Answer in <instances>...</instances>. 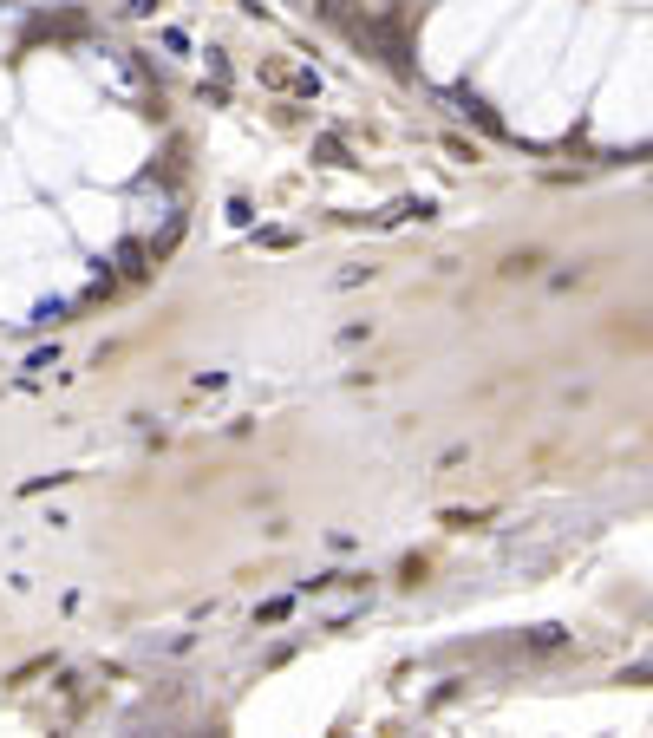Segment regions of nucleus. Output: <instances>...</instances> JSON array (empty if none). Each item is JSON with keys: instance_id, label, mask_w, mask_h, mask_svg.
<instances>
[{"instance_id": "f257e3e1", "label": "nucleus", "mask_w": 653, "mask_h": 738, "mask_svg": "<svg viewBox=\"0 0 653 738\" xmlns=\"http://www.w3.org/2000/svg\"><path fill=\"white\" fill-rule=\"evenodd\" d=\"M445 98H451V105H457V112H464V118H477L483 131H503V125H497V112H490V105H483V98H477L471 86H451Z\"/></svg>"}, {"instance_id": "f03ea898", "label": "nucleus", "mask_w": 653, "mask_h": 738, "mask_svg": "<svg viewBox=\"0 0 653 738\" xmlns=\"http://www.w3.org/2000/svg\"><path fill=\"white\" fill-rule=\"evenodd\" d=\"M412 216H418V223H425V216H431V203L425 197H399L386 216H379V223H412Z\"/></svg>"}, {"instance_id": "7ed1b4c3", "label": "nucleus", "mask_w": 653, "mask_h": 738, "mask_svg": "<svg viewBox=\"0 0 653 738\" xmlns=\"http://www.w3.org/2000/svg\"><path fill=\"white\" fill-rule=\"evenodd\" d=\"M314 163H334V171H346L353 157H346V144H340V138H314Z\"/></svg>"}, {"instance_id": "20e7f679", "label": "nucleus", "mask_w": 653, "mask_h": 738, "mask_svg": "<svg viewBox=\"0 0 653 738\" xmlns=\"http://www.w3.org/2000/svg\"><path fill=\"white\" fill-rule=\"evenodd\" d=\"M66 314H72V300H60V294H52V300H40V308L26 314V320H33V327H52V320H66Z\"/></svg>"}, {"instance_id": "39448f33", "label": "nucleus", "mask_w": 653, "mask_h": 738, "mask_svg": "<svg viewBox=\"0 0 653 738\" xmlns=\"http://www.w3.org/2000/svg\"><path fill=\"white\" fill-rule=\"evenodd\" d=\"M294 614V595H281V601H262L255 608V627H275V621H288Z\"/></svg>"}, {"instance_id": "423d86ee", "label": "nucleus", "mask_w": 653, "mask_h": 738, "mask_svg": "<svg viewBox=\"0 0 653 738\" xmlns=\"http://www.w3.org/2000/svg\"><path fill=\"white\" fill-rule=\"evenodd\" d=\"M144 242H124V249H118V275H144Z\"/></svg>"}, {"instance_id": "0eeeda50", "label": "nucleus", "mask_w": 653, "mask_h": 738, "mask_svg": "<svg viewBox=\"0 0 653 738\" xmlns=\"http://www.w3.org/2000/svg\"><path fill=\"white\" fill-rule=\"evenodd\" d=\"M255 242H262V249H294L301 235H294V229H255Z\"/></svg>"}, {"instance_id": "6e6552de", "label": "nucleus", "mask_w": 653, "mask_h": 738, "mask_svg": "<svg viewBox=\"0 0 653 738\" xmlns=\"http://www.w3.org/2000/svg\"><path fill=\"white\" fill-rule=\"evenodd\" d=\"M229 223L249 229V223H255V203H249V197H235V203H229Z\"/></svg>"}, {"instance_id": "1a4fd4ad", "label": "nucleus", "mask_w": 653, "mask_h": 738, "mask_svg": "<svg viewBox=\"0 0 653 738\" xmlns=\"http://www.w3.org/2000/svg\"><path fill=\"white\" fill-rule=\"evenodd\" d=\"M334 281H340V288H360V281H372V262H366V268H340Z\"/></svg>"}, {"instance_id": "9d476101", "label": "nucleus", "mask_w": 653, "mask_h": 738, "mask_svg": "<svg viewBox=\"0 0 653 738\" xmlns=\"http://www.w3.org/2000/svg\"><path fill=\"white\" fill-rule=\"evenodd\" d=\"M26 366H33V373H52V366H60V346H40V353H33Z\"/></svg>"}, {"instance_id": "9b49d317", "label": "nucleus", "mask_w": 653, "mask_h": 738, "mask_svg": "<svg viewBox=\"0 0 653 738\" xmlns=\"http://www.w3.org/2000/svg\"><path fill=\"white\" fill-rule=\"evenodd\" d=\"M163 52H189V33H183V26H163Z\"/></svg>"}, {"instance_id": "f8f14e48", "label": "nucleus", "mask_w": 653, "mask_h": 738, "mask_svg": "<svg viewBox=\"0 0 653 738\" xmlns=\"http://www.w3.org/2000/svg\"><path fill=\"white\" fill-rule=\"evenodd\" d=\"M242 7H249V14H268V0H242Z\"/></svg>"}]
</instances>
